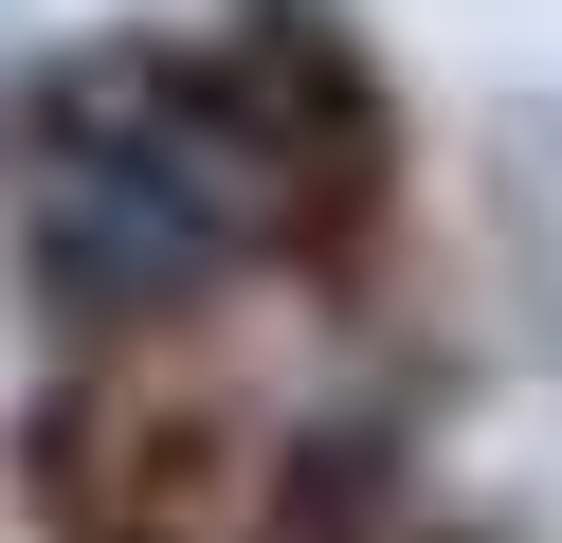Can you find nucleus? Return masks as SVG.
<instances>
[{
  "instance_id": "f257e3e1",
  "label": "nucleus",
  "mask_w": 562,
  "mask_h": 543,
  "mask_svg": "<svg viewBox=\"0 0 562 543\" xmlns=\"http://www.w3.org/2000/svg\"><path fill=\"white\" fill-rule=\"evenodd\" d=\"M272 217H291V163L218 72H182V55L55 72L37 163H19V253L55 308H164V290L236 272Z\"/></svg>"
}]
</instances>
